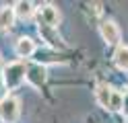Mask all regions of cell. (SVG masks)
I'll return each mask as SVG.
<instances>
[{
	"mask_svg": "<svg viewBox=\"0 0 128 123\" xmlns=\"http://www.w3.org/2000/svg\"><path fill=\"white\" fill-rule=\"evenodd\" d=\"M14 14L19 16V19H31L35 12V8H33V2H29V0H19V2H14Z\"/></svg>",
	"mask_w": 128,
	"mask_h": 123,
	"instance_id": "7",
	"label": "cell"
},
{
	"mask_svg": "<svg viewBox=\"0 0 128 123\" xmlns=\"http://www.w3.org/2000/svg\"><path fill=\"white\" fill-rule=\"evenodd\" d=\"M39 21H42L46 27L56 29L58 23H60V10L54 4H44L42 8H39Z\"/></svg>",
	"mask_w": 128,
	"mask_h": 123,
	"instance_id": "4",
	"label": "cell"
},
{
	"mask_svg": "<svg viewBox=\"0 0 128 123\" xmlns=\"http://www.w3.org/2000/svg\"><path fill=\"white\" fill-rule=\"evenodd\" d=\"M4 98H6V96H4V90H2V88H0V103H2V101H4Z\"/></svg>",
	"mask_w": 128,
	"mask_h": 123,
	"instance_id": "14",
	"label": "cell"
},
{
	"mask_svg": "<svg viewBox=\"0 0 128 123\" xmlns=\"http://www.w3.org/2000/svg\"><path fill=\"white\" fill-rule=\"evenodd\" d=\"M112 90L108 84H99L97 90H95V98H97L99 107H103V109H110V101H112Z\"/></svg>",
	"mask_w": 128,
	"mask_h": 123,
	"instance_id": "8",
	"label": "cell"
},
{
	"mask_svg": "<svg viewBox=\"0 0 128 123\" xmlns=\"http://www.w3.org/2000/svg\"><path fill=\"white\" fill-rule=\"evenodd\" d=\"M52 31H54V29H52V27H46V25H42V27H39V33H42V35L48 39V43H50V45H58L60 37H58V35H54Z\"/></svg>",
	"mask_w": 128,
	"mask_h": 123,
	"instance_id": "12",
	"label": "cell"
},
{
	"mask_svg": "<svg viewBox=\"0 0 128 123\" xmlns=\"http://www.w3.org/2000/svg\"><path fill=\"white\" fill-rule=\"evenodd\" d=\"M48 78V72H46V66L44 64H27V82L35 88H42L44 82Z\"/></svg>",
	"mask_w": 128,
	"mask_h": 123,
	"instance_id": "3",
	"label": "cell"
},
{
	"mask_svg": "<svg viewBox=\"0 0 128 123\" xmlns=\"http://www.w3.org/2000/svg\"><path fill=\"white\" fill-rule=\"evenodd\" d=\"M14 8L12 6H0V31H8L14 23Z\"/></svg>",
	"mask_w": 128,
	"mask_h": 123,
	"instance_id": "6",
	"label": "cell"
},
{
	"mask_svg": "<svg viewBox=\"0 0 128 123\" xmlns=\"http://www.w3.org/2000/svg\"><path fill=\"white\" fill-rule=\"evenodd\" d=\"M19 113H21V103L14 96H6L0 103V119L4 123H14L19 119Z\"/></svg>",
	"mask_w": 128,
	"mask_h": 123,
	"instance_id": "2",
	"label": "cell"
},
{
	"mask_svg": "<svg viewBox=\"0 0 128 123\" xmlns=\"http://www.w3.org/2000/svg\"><path fill=\"white\" fill-rule=\"evenodd\" d=\"M27 80V66L25 62H10L2 68V82L8 90L19 88Z\"/></svg>",
	"mask_w": 128,
	"mask_h": 123,
	"instance_id": "1",
	"label": "cell"
},
{
	"mask_svg": "<svg viewBox=\"0 0 128 123\" xmlns=\"http://www.w3.org/2000/svg\"><path fill=\"white\" fill-rule=\"evenodd\" d=\"M124 123H128V117H126V121H124Z\"/></svg>",
	"mask_w": 128,
	"mask_h": 123,
	"instance_id": "15",
	"label": "cell"
},
{
	"mask_svg": "<svg viewBox=\"0 0 128 123\" xmlns=\"http://www.w3.org/2000/svg\"><path fill=\"white\" fill-rule=\"evenodd\" d=\"M99 33H101L103 41L110 43V45H116L120 41V29H118V25L114 21H103L99 25Z\"/></svg>",
	"mask_w": 128,
	"mask_h": 123,
	"instance_id": "5",
	"label": "cell"
},
{
	"mask_svg": "<svg viewBox=\"0 0 128 123\" xmlns=\"http://www.w3.org/2000/svg\"><path fill=\"white\" fill-rule=\"evenodd\" d=\"M110 111H124V92H120V90H114L112 92V101H110Z\"/></svg>",
	"mask_w": 128,
	"mask_h": 123,
	"instance_id": "11",
	"label": "cell"
},
{
	"mask_svg": "<svg viewBox=\"0 0 128 123\" xmlns=\"http://www.w3.org/2000/svg\"><path fill=\"white\" fill-rule=\"evenodd\" d=\"M14 49H17V53L21 57H31L33 51H35V43H33V39H29V37H21L17 41V47Z\"/></svg>",
	"mask_w": 128,
	"mask_h": 123,
	"instance_id": "9",
	"label": "cell"
},
{
	"mask_svg": "<svg viewBox=\"0 0 128 123\" xmlns=\"http://www.w3.org/2000/svg\"><path fill=\"white\" fill-rule=\"evenodd\" d=\"M114 64L118 66L120 70H126L128 72V47L126 45H120L114 53Z\"/></svg>",
	"mask_w": 128,
	"mask_h": 123,
	"instance_id": "10",
	"label": "cell"
},
{
	"mask_svg": "<svg viewBox=\"0 0 128 123\" xmlns=\"http://www.w3.org/2000/svg\"><path fill=\"white\" fill-rule=\"evenodd\" d=\"M124 113L128 115V92H124Z\"/></svg>",
	"mask_w": 128,
	"mask_h": 123,
	"instance_id": "13",
	"label": "cell"
}]
</instances>
